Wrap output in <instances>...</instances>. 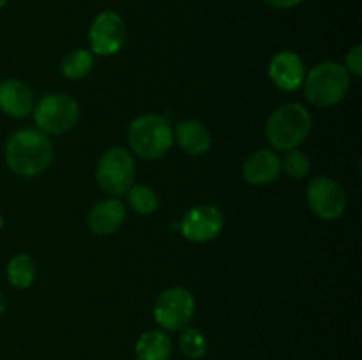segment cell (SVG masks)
Listing matches in <instances>:
<instances>
[{"label": "cell", "instance_id": "cell-1", "mask_svg": "<svg viewBox=\"0 0 362 360\" xmlns=\"http://www.w3.org/2000/svg\"><path fill=\"white\" fill-rule=\"evenodd\" d=\"M53 161V145L48 134L39 129H20L6 145V162L11 172L35 176L48 169Z\"/></svg>", "mask_w": 362, "mask_h": 360}, {"label": "cell", "instance_id": "cell-2", "mask_svg": "<svg viewBox=\"0 0 362 360\" xmlns=\"http://www.w3.org/2000/svg\"><path fill=\"white\" fill-rule=\"evenodd\" d=\"M311 126V113L303 104L286 102L271 113L265 124V136L276 150L288 152L306 140Z\"/></svg>", "mask_w": 362, "mask_h": 360}, {"label": "cell", "instance_id": "cell-3", "mask_svg": "<svg viewBox=\"0 0 362 360\" xmlns=\"http://www.w3.org/2000/svg\"><path fill=\"white\" fill-rule=\"evenodd\" d=\"M304 95L317 108H329L341 101L350 88V73L338 62H320L304 78Z\"/></svg>", "mask_w": 362, "mask_h": 360}, {"label": "cell", "instance_id": "cell-4", "mask_svg": "<svg viewBox=\"0 0 362 360\" xmlns=\"http://www.w3.org/2000/svg\"><path fill=\"white\" fill-rule=\"evenodd\" d=\"M127 141L136 155L144 159H161L173 145V131L161 115H141L131 122Z\"/></svg>", "mask_w": 362, "mask_h": 360}, {"label": "cell", "instance_id": "cell-5", "mask_svg": "<svg viewBox=\"0 0 362 360\" xmlns=\"http://www.w3.org/2000/svg\"><path fill=\"white\" fill-rule=\"evenodd\" d=\"M134 176H136L134 157L122 147L108 148L101 155L95 168L99 187L113 198L126 194L134 184Z\"/></svg>", "mask_w": 362, "mask_h": 360}, {"label": "cell", "instance_id": "cell-6", "mask_svg": "<svg viewBox=\"0 0 362 360\" xmlns=\"http://www.w3.org/2000/svg\"><path fill=\"white\" fill-rule=\"evenodd\" d=\"M34 120L45 134H64L80 120V104L67 94H48L34 106Z\"/></svg>", "mask_w": 362, "mask_h": 360}, {"label": "cell", "instance_id": "cell-7", "mask_svg": "<svg viewBox=\"0 0 362 360\" xmlns=\"http://www.w3.org/2000/svg\"><path fill=\"white\" fill-rule=\"evenodd\" d=\"M197 311V300L189 289L173 286L165 289L154 304V320L165 332H180L189 327Z\"/></svg>", "mask_w": 362, "mask_h": 360}, {"label": "cell", "instance_id": "cell-8", "mask_svg": "<svg viewBox=\"0 0 362 360\" xmlns=\"http://www.w3.org/2000/svg\"><path fill=\"white\" fill-rule=\"evenodd\" d=\"M306 200L311 212L324 221L341 217L349 203L341 184L329 176H317L311 180L306 191Z\"/></svg>", "mask_w": 362, "mask_h": 360}, {"label": "cell", "instance_id": "cell-9", "mask_svg": "<svg viewBox=\"0 0 362 360\" xmlns=\"http://www.w3.org/2000/svg\"><path fill=\"white\" fill-rule=\"evenodd\" d=\"M126 41V23L115 11H103L88 28V44L94 55L110 56L120 52Z\"/></svg>", "mask_w": 362, "mask_h": 360}, {"label": "cell", "instance_id": "cell-10", "mask_svg": "<svg viewBox=\"0 0 362 360\" xmlns=\"http://www.w3.org/2000/svg\"><path fill=\"white\" fill-rule=\"evenodd\" d=\"M225 226L221 210L214 205H198L189 208L180 221V233L186 240L205 244L214 240Z\"/></svg>", "mask_w": 362, "mask_h": 360}, {"label": "cell", "instance_id": "cell-11", "mask_svg": "<svg viewBox=\"0 0 362 360\" xmlns=\"http://www.w3.org/2000/svg\"><path fill=\"white\" fill-rule=\"evenodd\" d=\"M269 76L279 90L293 92L303 87L304 78H306V67L297 53L281 52L271 60Z\"/></svg>", "mask_w": 362, "mask_h": 360}, {"label": "cell", "instance_id": "cell-12", "mask_svg": "<svg viewBox=\"0 0 362 360\" xmlns=\"http://www.w3.org/2000/svg\"><path fill=\"white\" fill-rule=\"evenodd\" d=\"M124 221H126V207L117 198L101 200L88 212V228L99 236H108L119 232Z\"/></svg>", "mask_w": 362, "mask_h": 360}, {"label": "cell", "instance_id": "cell-13", "mask_svg": "<svg viewBox=\"0 0 362 360\" xmlns=\"http://www.w3.org/2000/svg\"><path fill=\"white\" fill-rule=\"evenodd\" d=\"M279 173H281V157L269 148L257 150L243 164V176L251 186H267L278 180Z\"/></svg>", "mask_w": 362, "mask_h": 360}, {"label": "cell", "instance_id": "cell-14", "mask_svg": "<svg viewBox=\"0 0 362 360\" xmlns=\"http://www.w3.org/2000/svg\"><path fill=\"white\" fill-rule=\"evenodd\" d=\"M34 95L23 81L16 78L0 81V109L13 119H23L34 109Z\"/></svg>", "mask_w": 362, "mask_h": 360}, {"label": "cell", "instance_id": "cell-15", "mask_svg": "<svg viewBox=\"0 0 362 360\" xmlns=\"http://www.w3.org/2000/svg\"><path fill=\"white\" fill-rule=\"evenodd\" d=\"M173 141H177L179 147L189 155L207 154L212 145L211 133L198 120H182L177 124L173 131Z\"/></svg>", "mask_w": 362, "mask_h": 360}, {"label": "cell", "instance_id": "cell-16", "mask_svg": "<svg viewBox=\"0 0 362 360\" xmlns=\"http://www.w3.org/2000/svg\"><path fill=\"white\" fill-rule=\"evenodd\" d=\"M172 352V339L165 330L144 332L134 344L138 360H170Z\"/></svg>", "mask_w": 362, "mask_h": 360}, {"label": "cell", "instance_id": "cell-17", "mask_svg": "<svg viewBox=\"0 0 362 360\" xmlns=\"http://www.w3.org/2000/svg\"><path fill=\"white\" fill-rule=\"evenodd\" d=\"M7 279L14 288H30L35 279V265L28 254H16L7 265Z\"/></svg>", "mask_w": 362, "mask_h": 360}, {"label": "cell", "instance_id": "cell-18", "mask_svg": "<svg viewBox=\"0 0 362 360\" xmlns=\"http://www.w3.org/2000/svg\"><path fill=\"white\" fill-rule=\"evenodd\" d=\"M94 67V55L88 49H74L62 60L60 71L69 80H81Z\"/></svg>", "mask_w": 362, "mask_h": 360}, {"label": "cell", "instance_id": "cell-19", "mask_svg": "<svg viewBox=\"0 0 362 360\" xmlns=\"http://www.w3.org/2000/svg\"><path fill=\"white\" fill-rule=\"evenodd\" d=\"M179 349L186 359L200 360L207 355V339L202 334V330L194 327H186L180 330L179 335Z\"/></svg>", "mask_w": 362, "mask_h": 360}, {"label": "cell", "instance_id": "cell-20", "mask_svg": "<svg viewBox=\"0 0 362 360\" xmlns=\"http://www.w3.org/2000/svg\"><path fill=\"white\" fill-rule=\"evenodd\" d=\"M126 194L127 201H129V207L136 214L151 215L159 208L158 194L154 193V189H151L148 186H144V184H133Z\"/></svg>", "mask_w": 362, "mask_h": 360}, {"label": "cell", "instance_id": "cell-21", "mask_svg": "<svg viewBox=\"0 0 362 360\" xmlns=\"http://www.w3.org/2000/svg\"><path fill=\"white\" fill-rule=\"evenodd\" d=\"M281 169H285L290 179L303 180L311 172V161L306 154L293 148V150L286 152L285 159L281 161Z\"/></svg>", "mask_w": 362, "mask_h": 360}, {"label": "cell", "instance_id": "cell-22", "mask_svg": "<svg viewBox=\"0 0 362 360\" xmlns=\"http://www.w3.org/2000/svg\"><path fill=\"white\" fill-rule=\"evenodd\" d=\"M345 69L354 76L362 74V46L356 44L345 56Z\"/></svg>", "mask_w": 362, "mask_h": 360}, {"label": "cell", "instance_id": "cell-23", "mask_svg": "<svg viewBox=\"0 0 362 360\" xmlns=\"http://www.w3.org/2000/svg\"><path fill=\"white\" fill-rule=\"evenodd\" d=\"M264 2L274 9H293V7L300 6L304 0H264Z\"/></svg>", "mask_w": 362, "mask_h": 360}, {"label": "cell", "instance_id": "cell-24", "mask_svg": "<svg viewBox=\"0 0 362 360\" xmlns=\"http://www.w3.org/2000/svg\"><path fill=\"white\" fill-rule=\"evenodd\" d=\"M6 311V296L0 293V316H2V313Z\"/></svg>", "mask_w": 362, "mask_h": 360}, {"label": "cell", "instance_id": "cell-25", "mask_svg": "<svg viewBox=\"0 0 362 360\" xmlns=\"http://www.w3.org/2000/svg\"><path fill=\"white\" fill-rule=\"evenodd\" d=\"M6 4H7V0H0V9H4V7H6Z\"/></svg>", "mask_w": 362, "mask_h": 360}, {"label": "cell", "instance_id": "cell-26", "mask_svg": "<svg viewBox=\"0 0 362 360\" xmlns=\"http://www.w3.org/2000/svg\"><path fill=\"white\" fill-rule=\"evenodd\" d=\"M2 226H4V219H2V215H0V229H2Z\"/></svg>", "mask_w": 362, "mask_h": 360}]
</instances>
